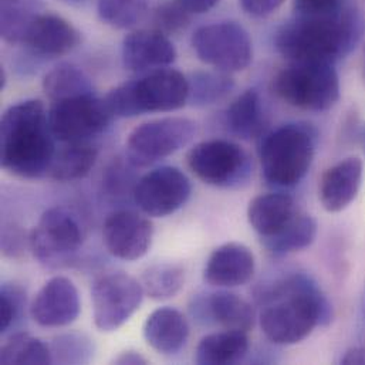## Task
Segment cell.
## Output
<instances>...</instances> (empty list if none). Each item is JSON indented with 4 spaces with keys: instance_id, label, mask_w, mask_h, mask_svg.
<instances>
[{
    "instance_id": "1",
    "label": "cell",
    "mask_w": 365,
    "mask_h": 365,
    "mask_svg": "<svg viewBox=\"0 0 365 365\" xmlns=\"http://www.w3.org/2000/svg\"><path fill=\"white\" fill-rule=\"evenodd\" d=\"M260 327L274 344L292 346L307 339L317 326L333 320V307L317 283L304 273L290 274L259 294Z\"/></svg>"
},
{
    "instance_id": "2",
    "label": "cell",
    "mask_w": 365,
    "mask_h": 365,
    "mask_svg": "<svg viewBox=\"0 0 365 365\" xmlns=\"http://www.w3.org/2000/svg\"><path fill=\"white\" fill-rule=\"evenodd\" d=\"M56 138L41 101L26 100L9 107L0 123V164L9 174L38 180L48 174Z\"/></svg>"
},
{
    "instance_id": "3",
    "label": "cell",
    "mask_w": 365,
    "mask_h": 365,
    "mask_svg": "<svg viewBox=\"0 0 365 365\" xmlns=\"http://www.w3.org/2000/svg\"><path fill=\"white\" fill-rule=\"evenodd\" d=\"M361 19L350 7L333 19L294 16L274 36L277 51L290 63H331L346 57L361 37Z\"/></svg>"
},
{
    "instance_id": "4",
    "label": "cell",
    "mask_w": 365,
    "mask_h": 365,
    "mask_svg": "<svg viewBox=\"0 0 365 365\" xmlns=\"http://www.w3.org/2000/svg\"><path fill=\"white\" fill-rule=\"evenodd\" d=\"M187 98V77L167 67L115 87L104 100L114 118H134L148 113L177 111Z\"/></svg>"
},
{
    "instance_id": "5",
    "label": "cell",
    "mask_w": 365,
    "mask_h": 365,
    "mask_svg": "<svg viewBox=\"0 0 365 365\" xmlns=\"http://www.w3.org/2000/svg\"><path fill=\"white\" fill-rule=\"evenodd\" d=\"M317 147V131L310 124H286L264 137L260 163L264 180L273 186L290 187L309 173Z\"/></svg>"
},
{
    "instance_id": "6",
    "label": "cell",
    "mask_w": 365,
    "mask_h": 365,
    "mask_svg": "<svg viewBox=\"0 0 365 365\" xmlns=\"http://www.w3.org/2000/svg\"><path fill=\"white\" fill-rule=\"evenodd\" d=\"M279 98L299 110L323 113L340 98V78L331 63H290L273 80Z\"/></svg>"
},
{
    "instance_id": "7",
    "label": "cell",
    "mask_w": 365,
    "mask_h": 365,
    "mask_svg": "<svg viewBox=\"0 0 365 365\" xmlns=\"http://www.w3.org/2000/svg\"><path fill=\"white\" fill-rule=\"evenodd\" d=\"M84 240L77 216L66 207L47 209L30 232L29 247L47 267H63L73 262Z\"/></svg>"
},
{
    "instance_id": "8",
    "label": "cell",
    "mask_w": 365,
    "mask_h": 365,
    "mask_svg": "<svg viewBox=\"0 0 365 365\" xmlns=\"http://www.w3.org/2000/svg\"><path fill=\"white\" fill-rule=\"evenodd\" d=\"M47 117L56 141L63 144L90 143L103 134L114 118L106 100L94 94L51 101Z\"/></svg>"
},
{
    "instance_id": "9",
    "label": "cell",
    "mask_w": 365,
    "mask_h": 365,
    "mask_svg": "<svg viewBox=\"0 0 365 365\" xmlns=\"http://www.w3.org/2000/svg\"><path fill=\"white\" fill-rule=\"evenodd\" d=\"M186 164L202 182L222 189L240 187L252 175L247 153L237 144L225 140L196 144L186 154Z\"/></svg>"
},
{
    "instance_id": "10",
    "label": "cell",
    "mask_w": 365,
    "mask_h": 365,
    "mask_svg": "<svg viewBox=\"0 0 365 365\" xmlns=\"http://www.w3.org/2000/svg\"><path fill=\"white\" fill-rule=\"evenodd\" d=\"M196 134V124L183 117H167L137 127L127 140V160L131 167H151L187 145Z\"/></svg>"
},
{
    "instance_id": "11",
    "label": "cell",
    "mask_w": 365,
    "mask_h": 365,
    "mask_svg": "<svg viewBox=\"0 0 365 365\" xmlns=\"http://www.w3.org/2000/svg\"><path fill=\"white\" fill-rule=\"evenodd\" d=\"M190 41L200 61L223 73L242 71L253 58L249 33L235 21L202 26L193 33Z\"/></svg>"
},
{
    "instance_id": "12",
    "label": "cell",
    "mask_w": 365,
    "mask_h": 365,
    "mask_svg": "<svg viewBox=\"0 0 365 365\" xmlns=\"http://www.w3.org/2000/svg\"><path fill=\"white\" fill-rule=\"evenodd\" d=\"M144 294L141 282L127 273L118 272L98 277L91 289L96 327L104 333L123 327L140 309Z\"/></svg>"
},
{
    "instance_id": "13",
    "label": "cell",
    "mask_w": 365,
    "mask_h": 365,
    "mask_svg": "<svg viewBox=\"0 0 365 365\" xmlns=\"http://www.w3.org/2000/svg\"><path fill=\"white\" fill-rule=\"evenodd\" d=\"M192 193V185L181 170L161 167L144 175L134 187V200L148 216L165 217L180 210Z\"/></svg>"
},
{
    "instance_id": "14",
    "label": "cell",
    "mask_w": 365,
    "mask_h": 365,
    "mask_svg": "<svg viewBox=\"0 0 365 365\" xmlns=\"http://www.w3.org/2000/svg\"><path fill=\"white\" fill-rule=\"evenodd\" d=\"M154 226L150 219L130 209L110 213L103 226L107 250L117 259L134 262L144 257L153 243Z\"/></svg>"
},
{
    "instance_id": "15",
    "label": "cell",
    "mask_w": 365,
    "mask_h": 365,
    "mask_svg": "<svg viewBox=\"0 0 365 365\" xmlns=\"http://www.w3.org/2000/svg\"><path fill=\"white\" fill-rule=\"evenodd\" d=\"M80 309V296L74 283L67 277L57 276L37 292L30 306V314L38 326L58 329L74 323Z\"/></svg>"
},
{
    "instance_id": "16",
    "label": "cell",
    "mask_w": 365,
    "mask_h": 365,
    "mask_svg": "<svg viewBox=\"0 0 365 365\" xmlns=\"http://www.w3.org/2000/svg\"><path fill=\"white\" fill-rule=\"evenodd\" d=\"M177 60V48L167 34L135 30L123 41V64L133 73H151L167 68Z\"/></svg>"
},
{
    "instance_id": "17",
    "label": "cell",
    "mask_w": 365,
    "mask_h": 365,
    "mask_svg": "<svg viewBox=\"0 0 365 365\" xmlns=\"http://www.w3.org/2000/svg\"><path fill=\"white\" fill-rule=\"evenodd\" d=\"M255 256L242 243H225L209 256L203 277L215 287H239L250 282L255 274Z\"/></svg>"
},
{
    "instance_id": "18",
    "label": "cell",
    "mask_w": 365,
    "mask_h": 365,
    "mask_svg": "<svg viewBox=\"0 0 365 365\" xmlns=\"http://www.w3.org/2000/svg\"><path fill=\"white\" fill-rule=\"evenodd\" d=\"M78 30L66 19L43 13L30 26L23 44L41 57H60L73 51L80 44Z\"/></svg>"
},
{
    "instance_id": "19",
    "label": "cell",
    "mask_w": 365,
    "mask_h": 365,
    "mask_svg": "<svg viewBox=\"0 0 365 365\" xmlns=\"http://www.w3.org/2000/svg\"><path fill=\"white\" fill-rule=\"evenodd\" d=\"M193 314L206 323L216 324L223 330L247 333L253 329L256 313L250 303L230 292H216L196 300Z\"/></svg>"
},
{
    "instance_id": "20",
    "label": "cell",
    "mask_w": 365,
    "mask_h": 365,
    "mask_svg": "<svg viewBox=\"0 0 365 365\" xmlns=\"http://www.w3.org/2000/svg\"><path fill=\"white\" fill-rule=\"evenodd\" d=\"M363 183V161L346 158L330 167L322 177L319 197L329 212L344 210L359 195Z\"/></svg>"
},
{
    "instance_id": "21",
    "label": "cell",
    "mask_w": 365,
    "mask_h": 365,
    "mask_svg": "<svg viewBox=\"0 0 365 365\" xmlns=\"http://www.w3.org/2000/svg\"><path fill=\"white\" fill-rule=\"evenodd\" d=\"M187 337V320L177 309L161 307L153 312L145 320L144 339L160 354H178L185 347Z\"/></svg>"
},
{
    "instance_id": "22",
    "label": "cell",
    "mask_w": 365,
    "mask_h": 365,
    "mask_svg": "<svg viewBox=\"0 0 365 365\" xmlns=\"http://www.w3.org/2000/svg\"><path fill=\"white\" fill-rule=\"evenodd\" d=\"M299 212L290 195L280 192L266 193L250 200L247 220L260 239H263L282 230Z\"/></svg>"
},
{
    "instance_id": "23",
    "label": "cell",
    "mask_w": 365,
    "mask_h": 365,
    "mask_svg": "<svg viewBox=\"0 0 365 365\" xmlns=\"http://www.w3.org/2000/svg\"><path fill=\"white\" fill-rule=\"evenodd\" d=\"M249 351L246 333L225 330L213 333L200 340L196 347V363L200 365L236 364Z\"/></svg>"
},
{
    "instance_id": "24",
    "label": "cell",
    "mask_w": 365,
    "mask_h": 365,
    "mask_svg": "<svg viewBox=\"0 0 365 365\" xmlns=\"http://www.w3.org/2000/svg\"><path fill=\"white\" fill-rule=\"evenodd\" d=\"M98 150L91 143H67L56 150L47 177L58 182H71L90 174Z\"/></svg>"
},
{
    "instance_id": "25",
    "label": "cell",
    "mask_w": 365,
    "mask_h": 365,
    "mask_svg": "<svg viewBox=\"0 0 365 365\" xmlns=\"http://www.w3.org/2000/svg\"><path fill=\"white\" fill-rule=\"evenodd\" d=\"M226 125L232 134L242 140L262 135L264 113L262 98L256 90L243 91L226 110Z\"/></svg>"
},
{
    "instance_id": "26",
    "label": "cell",
    "mask_w": 365,
    "mask_h": 365,
    "mask_svg": "<svg viewBox=\"0 0 365 365\" xmlns=\"http://www.w3.org/2000/svg\"><path fill=\"white\" fill-rule=\"evenodd\" d=\"M44 13L43 0H0V34L9 44H23V40Z\"/></svg>"
},
{
    "instance_id": "27",
    "label": "cell",
    "mask_w": 365,
    "mask_h": 365,
    "mask_svg": "<svg viewBox=\"0 0 365 365\" xmlns=\"http://www.w3.org/2000/svg\"><path fill=\"white\" fill-rule=\"evenodd\" d=\"M317 236V222L313 216L299 212L282 230L263 237V247L274 255L283 256L309 247Z\"/></svg>"
},
{
    "instance_id": "28",
    "label": "cell",
    "mask_w": 365,
    "mask_h": 365,
    "mask_svg": "<svg viewBox=\"0 0 365 365\" xmlns=\"http://www.w3.org/2000/svg\"><path fill=\"white\" fill-rule=\"evenodd\" d=\"M43 90L51 101L94 94L87 74L73 64H60L51 68L44 76Z\"/></svg>"
},
{
    "instance_id": "29",
    "label": "cell",
    "mask_w": 365,
    "mask_h": 365,
    "mask_svg": "<svg viewBox=\"0 0 365 365\" xmlns=\"http://www.w3.org/2000/svg\"><path fill=\"white\" fill-rule=\"evenodd\" d=\"M187 103L196 107L216 104L226 98L235 88V81L229 73L223 71H195L187 77Z\"/></svg>"
},
{
    "instance_id": "30",
    "label": "cell",
    "mask_w": 365,
    "mask_h": 365,
    "mask_svg": "<svg viewBox=\"0 0 365 365\" xmlns=\"http://www.w3.org/2000/svg\"><path fill=\"white\" fill-rule=\"evenodd\" d=\"M185 283L183 269L174 263H157L141 276L144 293L157 302L175 297Z\"/></svg>"
},
{
    "instance_id": "31",
    "label": "cell",
    "mask_w": 365,
    "mask_h": 365,
    "mask_svg": "<svg viewBox=\"0 0 365 365\" xmlns=\"http://www.w3.org/2000/svg\"><path fill=\"white\" fill-rule=\"evenodd\" d=\"M0 363L4 365H44L53 364V360L48 344H44L30 334L19 333L11 336L3 344L0 350Z\"/></svg>"
},
{
    "instance_id": "32",
    "label": "cell",
    "mask_w": 365,
    "mask_h": 365,
    "mask_svg": "<svg viewBox=\"0 0 365 365\" xmlns=\"http://www.w3.org/2000/svg\"><path fill=\"white\" fill-rule=\"evenodd\" d=\"M150 0H97V11L103 23L114 29H131L148 13Z\"/></svg>"
},
{
    "instance_id": "33",
    "label": "cell",
    "mask_w": 365,
    "mask_h": 365,
    "mask_svg": "<svg viewBox=\"0 0 365 365\" xmlns=\"http://www.w3.org/2000/svg\"><path fill=\"white\" fill-rule=\"evenodd\" d=\"M51 360L58 364H86L94 356V344L83 334H61L50 344Z\"/></svg>"
},
{
    "instance_id": "34",
    "label": "cell",
    "mask_w": 365,
    "mask_h": 365,
    "mask_svg": "<svg viewBox=\"0 0 365 365\" xmlns=\"http://www.w3.org/2000/svg\"><path fill=\"white\" fill-rule=\"evenodd\" d=\"M26 293L14 283H4L0 289V333H7L24 314Z\"/></svg>"
},
{
    "instance_id": "35",
    "label": "cell",
    "mask_w": 365,
    "mask_h": 365,
    "mask_svg": "<svg viewBox=\"0 0 365 365\" xmlns=\"http://www.w3.org/2000/svg\"><path fill=\"white\" fill-rule=\"evenodd\" d=\"M154 29L164 34H177L185 30L190 23V13L177 1H165L160 4L153 16Z\"/></svg>"
},
{
    "instance_id": "36",
    "label": "cell",
    "mask_w": 365,
    "mask_h": 365,
    "mask_svg": "<svg viewBox=\"0 0 365 365\" xmlns=\"http://www.w3.org/2000/svg\"><path fill=\"white\" fill-rule=\"evenodd\" d=\"M347 6L343 0H294V16L313 19L339 17Z\"/></svg>"
},
{
    "instance_id": "37",
    "label": "cell",
    "mask_w": 365,
    "mask_h": 365,
    "mask_svg": "<svg viewBox=\"0 0 365 365\" xmlns=\"http://www.w3.org/2000/svg\"><path fill=\"white\" fill-rule=\"evenodd\" d=\"M284 0H240L242 9L255 17H264L276 11Z\"/></svg>"
},
{
    "instance_id": "38",
    "label": "cell",
    "mask_w": 365,
    "mask_h": 365,
    "mask_svg": "<svg viewBox=\"0 0 365 365\" xmlns=\"http://www.w3.org/2000/svg\"><path fill=\"white\" fill-rule=\"evenodd\" d=\"M23 240L24 236L20 232L14 230H4L3 232V239H1V246L3 252L9 256H16L17 252L23 250Z\"/></svg>"
},
{
    "instance_id": "39",
    "label": "cell",
    "mask_w": 365,
    "mask_h": 365,
    "mask_svg": "<svg viewBox=\"0 0 365 365\" xmlns=\"http://www.w3.org/2000/svg\"><path fill=\"white\" fill-rule=\"evenodd\" d=\"M190 14H202L213 9L219 0H177Z\"/></svg>"
},
{
    "instance_id": "40",
    "label": "cell",
    "mask_w": 365,
    "mask_h": 365,
    "mask_svg": "<svg viewBox=\"0 0 365 365\" xmlns=\"http://www.w3.org/2000/svg\"><path fill=\"white\" fill-rule=\"evenodd\" d=\"M115 364H147V360L137 351H124L117 359H114Z\"/></svg>"
},
{
    "instance_id": "41",
    "label": "cell",
    "mask_w": 365,
    "mask_h": 365,
    "mask_svg": "<svg viewBox=\"0 0 365 365\" xmlns=\"http://www.w3.org/2000/svg\"><path fill=\"white\" fill-rule=\"evenodd\" d=\"M343 364H365V350L363 349H351L341 359Z\"/></svg>"
},
{
    "instance_id": "42",
    "label": "cell",
    "mask_w": 365,
    "mask_h": 365,
    "mask_svg": "<svg viewBox=\"0 0 365 365\" xmlns=\"http://www.w3.org/2000/svg\"><path fill=\"white\" fill-rule=\"evenodd\" d=\"M60 1L67 3V4H80V3H83V1H86V0H60Z\"/></svg>"
},
{
    "instance_id": "43",
    "label": "cell",
    "mask_w": 365,
    "mask_h": 365,
    "mask_svg": "<svg viewBox=\"0 0 365 365\" xmlns=\"http://www.w3.org/2000/svg\"><path fill=\"white\" fill-rule=\"evenodd\" d=\"M361 145H363V151H364L365 154V125L363 131H361Z\"/></svg>"
}]
</instances>
